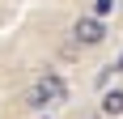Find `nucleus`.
<instances>
[{
  "label": "nucleus",
  "instance_id": "obj_1",
  "mask_svg": "<svg viewBox=\"0 0 123 119\" xmlns=\"http://www.w3.org/2000/svg\"><path fill=\"white\" fill-rule=\"evenodd\" d=\"M60 102H68V85L55 72H43L30 85V94H25V106H34V111H51V106H60Z\"/></svg>",
  "mask_w": 123,
  "mask_h": 119
},
{
  "label": "nucleus",
  "instance_id": "obj_2",
  "mask_svg": "<svg viewBox=\"0 0 123 119\" xmlns=\"http://www.w3.org/2000/svg\"><path fill=\"white\" fill-rule=\"evenodd\" d=\"M72 38L81 43V47H98L102 38H106V21H98V17H76Z\"/></svg>",
  "mask_w": 123,
  "mask_h": 119
},
{
  "label": "nucleus",
  "instance_id": "obj_3",
  "mask_svg": "<svg viewBox=\"0 0 123 119\" xmlns=\"http://www.w3.org/2000/svg\"><path fill=\"white\" fill-rule=\"evenodd\" d=\"M102 115H123V89H111L102 98Z\"/></svg>",
  "mask_w": 123,
  "mask_h": 119
},
{
  "label": "nucleus",
  "instance_id": "obj_4",
  "mask_svg": "<svg viewBox=\"0 0 123 119\" xmlns=\"http://www.w3.org/2000/svg\"><path fill=\"white\" fill-rule=\"evenodd\" d=\"M111 13H115V0H93V17L98 21H106Z\"/></svg>",
  "mask_w": 123,
  "mask_h": 119
},
{
  "label": "nucleus",
  "instance_id": "obj_5",
  "mask_svg": "<svg viewBox=\"0 0 123 119\" xmlns=\"http://www.w3.org/2000/svg\"><path fill=\"white\" fill-rule=\"evenodd\" d=\"M111 68H115V72H119V68H123V55H119V60H115V64H111Z\"/></svg>",
  "mask_w": 123,
  "mask_h": 119
}]
</instances>
